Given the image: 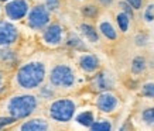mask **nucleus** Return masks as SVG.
I'll return each instance as SVG.
<instances>
[{
	"label": "nucleus",
	"instance_id": "1",
	"mask_svg": "<svg viewBox=\"0 0 154 131\" xmlns=\"http://www.w3.org/2000/svg\"><path fill=\"white\" fill-rule=\"evenodd\" d=\"M47 78V68L40 61H31L24 64L16 73V83L20 89H38Z\"/></svg>",
	"mask_w": 154,
	"mask_h": 131
},
{
	"label": "nucleus",
	"instance_id": "2",
	"mask_svg": "<svg viewBox=\"0 0 154 131\" xmlns=\"http://www.w3.org/2000/svg\"><path fill=\"white\" fill-rule=\"evenodd\" d=\"M38 107V99L34 94H17L7 102L6 110L16 120H23L33 114Z\"/></svg>",
	"mask_w": 154,
	"mask_h": 131
},
{
	"label": "nucleus",
	"instance_id": "3",
	"mask_svg": "<svg viewBox=\"0 0 154 131\" xmlns=\"http://www.w3.org/2000/svg\"><path fill=\"white\" fill-rule=\"evenodd\" d=\"M48 79L55 89H71L76 83V73L68 64H57L50 70Z\"/></svg>",
	"mask_w": 154,
	"mask_h": 131
},
{
	"label": "nucleus",
	"instance_id": "4",
	"mask_svg": "<svg viewBox=\"0 0 154 131\" xmlns=\"http://www.w3.org/2000/svg\"><path fill=\"white\" fill-rule=\"evenodd\" d=\"M76 113V104L72 99L61 97L55 99L50 107H48V114L50 118L57 123H68L74 118Z\"/></svg>",
	"mask_w": 154,
	"mask_h": 131
},
{
	"label": "nucleus",
	"instance_id": "5",
	"mask_svg": "<svg viewBox=\"0 0 154 131\" xmlns=\"http://www.w3.org/2000/svg\"><path fill=\"white\" fill-rule=\"evenodd\" d=\"M95 106L100 113L112 116L120 110L122 100L113 90H103V92H98V94H96Z\"/></svg>",
	"mask_w": 154,
	"mask_h": 131
},
{
	"label": "nucleus",
	"instance_id": "6",
	"mask_svg": "<svg viewBox=\"0 0 154 131\" xmlns=\"http://www.w3.org/2000/svg\"><path fill=\"white\" fill-rule=\"evenodd\" d=\"M26 17H27L28 27L37 30V31L42 30L51 23V11L44 4H35L33 7H30Z\"/></svg>",
	"mask_w": 154,
	"mask_h": 131
},
{
	"label": "nucleus",
	"instance_id": "7",
	"mask_svg": "<svg viewBox=\"0 0 154 131\" xmlns=\"http://www.w3.org/2000/svg\"><path fill=\"white\" fill-rule=\"evenodd\" d=\"M28 10H30V3L27 0H9L3 7L6 17L10 21H20L26 19Z\"/></svg>",
	"mask_w": 154,
	"mask_h": 131
},
{
	"label": "nucleus",
	"instance_id": "8",
	"mask_svg": "<svg viewBox=\"0 0 154 131\" xmlns=\"http://www.w3.org/2000/svg\"><path fill=\"white\" fill-rule=\"evenodd\" d=\"M42 41L50 47H58L64 41V27L58 23H50L42 28Z\"/></svg>",
	"mask_w": 154,
	"mask_h": 131
},
{
	"label": "nucleus",
	"instance_id": "9",
	"mask_svg": "<svg viewBox=\"0 0 154 131\" xmlns=\"http://www.w3.org/2000/svg\"><path fill=\"white\" fill-rule=\"evenodd\" d=\"M19 40V30L13 23L0 20V47H10Z\"/></svg>",
	"mask_w": 154,
	"mask_h": 131
},
{
	"label": "nucleus",
	"instance_id": "10",
	"mask_svg": "<svg viewBox=\"0 0 154 131\" xmlns=\"http://www.w3.org/2000/svg\"><path fill=\"white\" fill-rule=\"evenodd\" d=\"M96 28H98V31H99V35L103 37L105 40H107V41L115 42L119 40V30H117L116 24L113 23L109 17L99 19L98 27Z\"/></svg>",
	"mask_w": 154,
	"mask_h": 131
},
{
	"label": "nucleus",
	"instance_id": "11",
	"mask_svg": "<svg viewBox=\"0 0 154 131\" xmlns=\"http://www.w3.org/2000/svg\"><path fill=\"white\" fill-rule=\"evenodd\" d=\"M91 85H92V89L96 90V92L113 90L115 89V79L109 72L99 69L96 73H94V79H92Z\"/></svg>",
	"mask_w": 154,
	"mask_h": 131
},
{
	"label": "nucleus",
	"instance_id": "12",
	"mask_svg": "<svg viewBox=\"0 0 154 131\" xmlns=\"http://www.w3.org/2000/svg\"><path fill=\"white\" fill-rule=\"evenodd\" d=\"M78 65L88 75H94V73H96L100 69V61H99V58L95 54H91V52L81 54L79 58H78Z\"/></svg>",
	"mask_w": 154,
	"mask_h": 131
},
{
	"label": "nucleus",
	"instance_id": "13",
	"mask_svg": "<svg viewBox=\"0 0 154 131\" xmlns=\"http://www.w3.org/2000/svg\"><path fill=\"white\" fill-rule=\"evenodd\" d=\"M23 131H47L50 128V123L44 118H30L27 121H24L21 126L19 127Z\"/></svg>",
	"mask_w": 154,
	"mask_h": 131
},
{
	"label": "nucleus",
	"instance_id": "14",
	"mask_svg": "<svg viewBox=\"0 0 154 131\" xmlns=\"http://www.w3.org/2000/svg\"><path fill=\"white\" fill-rule=\"evenodd\" d=\"M137 121L144 127L154 128V106H146L137 113Z\"/></svg>",
	"mask_w": 154,
	"mask_h": 131
},
{
	"label": "nucleus",
	"instance_id": "15",
	"mask_svg": "<svg viewBox=\"0 0 154 131\" xmlns=\"http://www.w3.org/2000/svg\"><path fill=\"white\" fill-rule=\"evenodd\" d=\"M81 34L82 37L86 40V41L92 42V44H98L99 40H100V35H99L98 28L95 27L94 24H89V23H82L79 25Z\"/></svg>",
	"mask_w": 154,
	"mask_h": 131
},
{
	"label": "nucleus",
	"instance_id": "16",
	"mask_svg": "<svg viewBox=\"0 0 154 131\" xmlns=\"http://www.w3.org/2000/svg\"><path fill=\"white\" fill-rule=\"evenodd\" d=\"M131 21H133V20H131L126 13L120 11V10H117V13L115 14V24H116L119 33H122V34L129 33L130 25H131Z\"/></svg>",
	"mask_w": 154,
	"mask_h": 131
},
{
	"label": "nucleus",
	"instance_id": "17",
	"mask_svg": "<svg viewBox=\"0 0 154 131\" xmlns=\"http://www.w3.org/2000/svg\"><path fill=\"white\" fill-rule=\"evenodd\" d=\"M147 69V59L146 56L143 55H136L133 59H131V64H130V72L133 73L134 76H140L143 75Z\"/></svg>",
	"mask_w": 154,
	"mask_h": 131
},
{
	"label": "nucleus",
	"instance_id": "18",
	"mask_svg": "<svg viewBox=\"0 0 154 131\" xmlns=\"http://www.w3.org/2000/svg\"><path fill=\"white\" fill-rule=\"evenodd\" d=\"M75 120H76V123H79L81 126L89 128V127L92 126V123L96 120V117H95V113L92 110H84L79 114H76Z\"/></svg>",
	"mask_w": 154,
	"mask_h": 131
},
{
	"label": "nucleus",
	"instance_id": "19",
	"mask_svg": "<svg viewBox=\"0 0 154 131\" xmlns=\"http://www.w3.org/2000/svg\"><path fill=\"white\" fill-rule=\"evenodd\" d=\"M89 128L92 131H110L113 130V123L109 118H96Z\"/></svg>",
	"mask_w": 154,
	"mask_h": 131
},
{
	"label": "nucleus",
	"instance_id": "20",
	"mask_svg": "<svg viewBox=\"0 0 154 131\" xmlns=\"http://www.w3.org/2000/svg\"><path fill=\"white\" fill-rule=\"evenodd\" d=\"M66 45L71 47V48H74V49H82V51L86 48L85 47V44H84V41H82V38H81L79 35L74 34V33L68 34V38H66Z\"/></svg>",
	"mask_w": 154,
	"mask_h": 131
},
{
	"label": "nucleus",
	"instance_id": "21",
	"mask_svg": "<svg viewBox=\"0 0 154 131\" xmlns=\"http://www.w3.org/2000/svg\"><path fill=\"white\" fill-rule=\"evenodd\" d=\"M140 94L149 100H154V80H149L141 85Z\"/></svg>",
	"mask_w": 154,
	"mask_h": 131
},
{
	"label": "nucleus",
	"instance_id": "22",
	"mask_svg": "<svg viewBox=\"0 0 154 131\" xmlns=\"http://www.w3.org/2000/svg\"><path fill=\"white\" fill-rule=\"evenodd\" d=\"M143 21L147 24L154 23V3H147L143 7Z\"/></svg>",
	"mask_w": 154,
	"mask_h": 131
},
{
	"label": "nucleus",
	"instance_id": "23",
	"mask_svg": "<svg viewBox=\"0 0 154 131\" xmlns=\"http://www.w3.org/2000/svg\"><path fill=\"white\" fill-rule=\"evenodd\" d=\"M82 14L86 19H98L99 7L96 4H85L82 6Z\"/></svg>",
	"mask_w": 154,
	"mask_h": 131
},
{
	"label": "nucleus",
	"instance_id": "24",
	"mask_svg": "<svg viewBox=\"0 0 154 131\" xmlns=\"http://www.w3.org/2000/svg\"><path fill=\"white\" fill-rule=\"evenodd\" d=\"M40 97L45 99H54L55 97V88L52 85H45V86H40Z\"/></svg>",
	"mask_w": 154,
	"mask_h": 131
},
{
	"label": "nucleus",
	"instance_id": "25",
	"mask_svg": "<svg viewBox=\"0 0 154 131\" xmlns=\"http://www.w3.org/2000/svg\"><path fill=\"white\" fill-rule=\"evenodd\" d=\"M117 9L120 10V11H123V13H126L131 20H134V19H136V11H134L133 9H131L130 6L127 4L125 0H119V1H117Z\"/></svg>",
	"mask_w": 154,
	"mask_h": 131
},
{
	"label": "nucleus",
	"instance_id": "26",
	"mask_svg": "<svg viewBox=\"0 0 154 131\" xmlns=\"http://www.w3.org/2000/svg\"><path fill=\"white\" fill-rule=\"evenodd\" d=\"M5 48V49H0V59L3 62H10L14 59V52L10 51L7 47H2Z\"/></svg>",
	"mask_w": 154,
	"mask_h": 131
},
{
	"label": "nucleus",
	"instance_id": "27",
	"mask_svg": "<svg viewBox=\"0 0 154 131\" xmlns=\"http://www.w3.org/2000/svg\"><path fill=\"white\" fill-rule=\"evenodd\" d=\"M125 1L130 6L131 9L134 10L136 13H137V11H141V10H143V7H144V4H146L144 0H125Z\"/></svg>",
	"mask_w": 154,
	"mask_h": 131
},
{
	"label": "nucleus",
	"instance_id": "28",
	"mask_svg": "<svg viewBox=\"0 0 154 131\" xmlns=\"http://www.w3.org/2000/svg\"><path fill=\"white\" fill-rule=\"evenodd\" d=\"M44 6L47 7L50 11H58L60 10V6H61V0H45Z\"/></svg>",
	"mask_w": 154,
	"mask_h": 131
},
{
	"label": "nucleus",
	"instance_id": "29",
	"mask_svg": "<svg viewBox=\"0 0 154 131\" xmlns=\"http://www.w3.org/2000/svg\"><path fill=\"white\" fill-rule=\"evenodd\" d=\"M99 1H100V4H103V6H110L113 3V1H115V0H99Z\"/></svg>",
	"mask_w": 154,
	"mask_h": 131
},
{
	"label": "nucleus",
	"instance_id": "30",
	"mask_svg": "<svg viewBox=\"0 0 154 131\" xmlns=\"http://www.w3.org/2000/svg\"><path fill=\"white\" fill-rule=\"evenodd\" d=\"M3 83H5V75L0 72V90H2V88H3Z\"/></svg>",
	"mask_w": 154,
	"mask_h": 131
},
{
	"label": "nucleus",
	"instance_id": "31",
	"mask_svg": "<svg viewBox=\"0 0 154 131\" xmlns=\"http://www.w3.org/2000/svg\"><path fill=\"white\" fill-rule=\"evenodd\" d=\"M0 1H9V0H0Z\"/></svg>",
	"mask_w": 154,
	"mask_h": 131
},
{
	"label": "nucleus",
	"instance_id": "32",
	"mask_svg": "<svg viewBox=\"0 0 154 131\" xmlns=\"http://www.w3.org/2000/svg\"><path fill=\"white\" fill-rule=\"evenodd\" d=\"M0 13H2V7H0Z\"/></svg>",
	"mask_w": 154,
	"mask_h": 131
}]
</instances>
